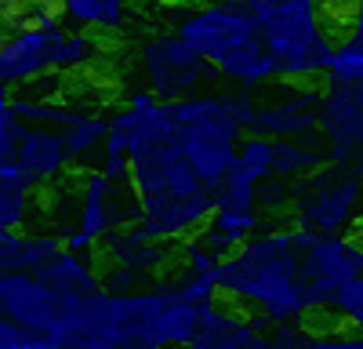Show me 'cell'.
I'll list each match as a JSON object with an SVG mask.
<instances>
[{
    "instance_id": "27",
    "label": "cell",
    "mask_w": 363,
    "mask_h": 349,
    "mask_svg": "<svg viewBox=\"0 0 363 349\" xmlns=\"http://www.w3.org/2000/svg\"><path fill=\"white\" fill-rule=\"evenodd\" d=\"M233 164L244 174H251L255 182L269 179V174H272V138L269 135H244V138H240V150H236Z\"/></svg>"
},
{
    "instance_id": "5",
    "label": "cell",
    "mask_w": 363,
    "mask_h": 349,
    "mask_svg": "<svg viewBox=\"0 0 363 349\" xmlns=\"http://www.w3.org/2000/svg\"><path fill=\"white\" fill-rule=\"evenodd\" d=\"M174 113V145L186 153L189 167L207 186H215L233 167L244 128L225 109V99L218 92H193L186 99L171 102Z\"/></svg>"
},
{
    "instance_id": "33",
    "label": "cell",
    "mask_w": 363,
    "mask_h": 349,
    "mask_svg": "<svg viewBox=\"0 0 363 349\" xmlns=\"http://www.w3.org/2000/svg\"><path fill=\"white\" fill-rule=\"evenodd\" d=\"M335 29L342 37H363V0H335Z\"/></svg>"
},
{
    "instance_id": "38",
    "label": "cell",
    "mask_w": 363,
    "mask_h": 349,
    "mask_svg": "<svg viewBox=\"0 0 363 349\" xmlns=\"http://www.w3.org/2000/svg\"><path fill=\"white\" fill-rule=\"evenodd\" d=\"M359 244H363V240H359Z\"/></svg>"
},
{
    "instance_id": "2",
    "label": "cell",
    "mask_w": 363,
    "mask_h": 349,
    "mask_svg": "<svg viewBox=\"0 0 363 349\" xmlns=\"http://www.w3.org/2000/svg\"><path fill=\"white\" fill-rule=\"evenodd\" d=\"M128 186L135 196L138 218L135 226L153 240L178 244L182 237L196 233L211 215V186L189 167L186 153L174 142L142 145L131 153Z\"/></svg>"
},
{
    "instance_id": "37",
    "label": "cell",
    "mask_w": 363,
    "mask_h": 349,
    "mask_svg": "<svg viewBox=\"0 0 363 349\" xmlns=\"http://www.w3.org/2000/svg\"><path fill=\"white\" fill-rule=\"evenodd\" d=\"M352 40H359V44H363V37H352Z\"/></svg>"
},
{
    "instance_id": "30",
    "label": "cell",
    "mask_w": 363,
    "mask_h": 349,
    "mask_svg": "<svg viewBox=\"0 0 363 349\" xmlns=\"http://www.w3.org/2000/svg\"><path fill=\"white\" fill-rule=\"evenodd\" d=\"M22 121L11 109V87L0 84V164H11L15 160V145H18V135H22Z\"/></svg>"
},
{
    "instance_id": "19",
    "label": "cell",
    "mask_w": 363,
    "mask_h": 349,
    "mask_svg": "<svg viewBox=\"0 0 363 349\" xmlns=\"http://www.w3.org/2000/svg\"><path fill=\"white\" fill-rule=\"evenodd\" d=\"M33 182L26 179V171L11 160L0 164V233L22 229L29 218V204H33Z\"/></svg>"
},
{
    "instance_id": "9",
    "label": "cell",
    "mask_w": 363,
    "mask_h": 349,
    "mask_svg": "<svg viewBox=\"0 0 363 349\" xmlns=\"http://www.w3.org/2000/svg\"><path fill=\"white\" fill-rule=\"evenodd\" d=\"M138 62H142V73L149 80V92L160 95L164 102L186 99V95L200 92L203 84L218 80V73L211 70L203 58L174 33V29L171 33H153L138 48Z\"/></svg>"
},
{
    "instance_id": "3",
    "label": "cell",
    "mask_w": 363,
    "mask_h": 349,
    "mask_svg": "<svg viewBox=\"0 0 363 349\" xmlns=\"http://www.w3.org/2000/svg\"><path fill=\"white\" fill-rule=\"evenodd\" d=\"M174 33L222 80L262 87L277 80V62L262 44L251 0H203L174 15Z\"/></svg>"
},
{
    "instance_id": "31",
    "label": "cell",
    "mask_w": 363,
    "mask_h": 349,
    "mask_svg": "<svg viewBox=\"0 0 363 349\" xmlns=\"http://www.w3.org/2000/svg\"><path fill=\"white\" fill-rule=\"evenodd\" d=\"M291 193H294V179H280V174H269L258 182V211H280L291 208Z\"/></svg>"
},
{
    "instance_id": "10",
    "label": "cell",
    "mask_w": 363,
    "mask_h": 349,
    "mask_svg": "<svg viewBox=\"0 0 363 349\" xmlns=\"http://www.w3.org/2000/svg\"><path fill=\"white\" fill-rule=\"evenodd\" d=\"M316 131L330 145V164L363 171V84H327L320 92Z\"/></svg>"
},
{
    "instance_id": "15",
    "label": "cell",
    "mask_w": 363,
    "mask_h": 349,
    "mask_svg": "<svg viewBox=\"0 0 363 349\" xmlns=\"http://www.w3.org/2000/svg\"><path fill=\"white\" fill-rule=\"evenodd\" d=\"M186 349H272V342L269 331L251 324L247 309L218 302L215 309H207V316L200 320V331Z\"/></svg>"
},
{
    "instance_id": "22",
    "label": "cell",
    "mask_w": 363,
    "mask_h": 349,
    "mask_svg": "<svg viewBox=\"0 0 363 349\" xmlns=\"http://www.w3.org/2000/svg\"><path fill=\"white\" fill-rule=\"evenodd\" d=\"M99 55V44L91 40V29H69L62 26L58 29V37L51 44V73H80L95 62Z\"/></svg>"
},
{
    "instance_id": "34",
    "label": "cell",
    "mask_w": 363,
    "mask_h": 349,
    "mask_svg": "<svg viewBox=\"0 0 363 349\" xmlns=\"http://www.w3.org/2000/svg\"><path fill=\"white\" fill-rule=\"evenodd\" d=\"M99 171L106 174V179H113V182H128V174H131V157H128V153L102 150V164H99Z\"/></svg>"
},
{
    "instance_id": "1",
    "label": "cell",
    "mask_w": 363,
    "mask_h": 349,
    "mask_svg": "<svg viewBox=\"0 0 363 349\" xmlns=\"http://www.w3.org/2000/svg\"><path fill=\"white\" fill-rule=\"evenodd\" d=\"M218 295L240 309L262 313L269 324L316 316L313 291L301 273V248L294 229H258L222 258L215 273Z\"/></svg>"
},
{
    "instance_id": "6",
    "label": "cell",
    "mask_w": 363,
    "mask_h": 349,
    "mask_svg": "<svg viewBox=\"0 0 363 349\" xmlns=\"http://www.w3.org/2000/svg\"><path fill=\"white\" fill-rule=\"evenodd\" d=\"M363 204V171L345 164H323L294 179L287 226L309 233H342L356 222Z\"/></svg>"
},
{
    "instance_id": "12",
    "label": "cell",
    "mask_w": 363,
    "mask_h": 349,
    "mask_svg": "<svg viewBox=\"0 0 363 349\" xmlns=\"http://www.w3.org/2000/svg\"><path fill=\"white\" fill-rule=\"evenodd\" d=\"M258 102L255 116L244 135H269V138H306L316 131V109H320V87L316 84H294L280 80L284 95H265V84L255 87Z\"/></svg>"
},
{
    "instance_id": "26",
    "label": "cell",
    "mask_w": 363,
    "mask_h": 349,
    "mask_svg": "<svg viewBox=\"0 0 363 349\" xmlns=\"http://www.w3.org/2000/svg\"><path fill=\"white\" fill-rule=\"evenodd\" d=\"M0 11H4L8 29H26V26H51L62 22L55 0H0Z\"/></svg>"
},
{
    "instance_id": "23",
    "label": "cell",
    "mask_w": 363,
    "mask_h": 349,
    "mask_svg": "<svg viewBox=\"0 0 363 349\" xmlns=\"http://www.w3.org/2000/svg\"><path fill=\"white\" fill-rule=\"evenodd\" d=\"M106 131H109V113L77 109L73 121L62 128V142H66V150H69L73 160H87L95 150H102Z\"/></svg>"
},
{
    "instance_id": "7",
    "label": "cell",
    "mask_w": 363,
    "mask_h": 349,
    "mask_svg": "<svg viewBox=\"0 0 363 349\" xmlns=\"http://www.w3.org/2000/svg\"><path fill=\"white\" fill-rule=\"evenodd\" d=\"M135 218H138V208H135L131 186L106 179L95 167V171H87L84 182H80L77 229H66L58 240H62V248H69L77 255H87V251H95L99 240H106L113 229H124Z\"/></svg>"
},
{
    "instance_id": "20",
    "label": "cell",
    "mask_w": 363,
    "mask_h": 349,
    "mask_svg": "<svg viewBox=\"0 0 363 349\" xmlns=\"http://www.w3.org/2000/svg\"><path fill=\"white\" fill-rule=\"evenodd\" d=\"M58 248H62L58 237H26L18 229L0 233V273L4 270H29L33 273Z\"/></svg>"
},
{
    "instance_id": "13",
    "label": "cell",
    "mask_w": 363,
    "mask_h": 349,
    "mask_svg": "<svg viewBox=\"0 0 363 349\" xmlns=\"http://www.w3.org/2000/svg\"><path fill=\"white\" fill-rule=\"evenodd\" d=\"M62 22L51 26H26V29H8L0 37V84L8 87H29L33 80L51 73V44L58 37Z\"/></svg>"
},
{
    "instance_id": "4",
    "label": "cell",
    "mask_w": 363,
    "mask_h": 349,
    "mask_svg": "<svg viewBox=\"0 0 363 349\" xmlns=\"http://www.w3.org/2000/svg\"><path fill=\"white\" fill-rule=\"evenodd\" d=\"M265 51L280 80L316 84L335 51V26L320 0H251Z\"/></svg>"
},
{
    "instance_id": "28",
    "label": "cell",
    "mask_w": 363,
    "mask_h": 349,
    "mask_svg": "<svg viewBox=\"0 0 363 349\" xmlns=\"http://www.w3.org/2000/svg\"><path fill=\"white\" fill-rule=\"evenodd\" d=\"M323 316H335L338 324H349L352 331L363 335V277L345 280L335 291V299H330V306H327Z\"/></svg>"
},
{
    "instance_id": "32",
    "label": "cell",
    "mask_w": 363,
    "mask_h": 349,
    "mask_svg": "<svg viewBox=\"0 0 363 349\" xmlns=\"http://www.w3.org/2000/svg\"><path fill=\"white\" fill-rule=\"evenodd\" d=\"M298 349H363V335L359 331H309L301 338Z\"/></svg>"
},
{
    "instance_id": "25",
    "label": "cell",
    "mask_w": 363,
    "mask_h": 349,
    "mask_svg": "<svg viewBox=\"0 0 363 349\" xmlns=\"http://www.w3.org/2000/svg\"><path fill=\"white\" fill-rule=\"evenodd\" d=\"M323 84H363V44L342 37L323 70Z\"/></svg>"
},
{
    "instance_id": "16",
    "label": "cell",
    "mask_w": 363,
    "mask_h": 349,
    "mask_svg": "<svg viewBox=\"0 0 363 349\" xmlns=\"http://www.w3.org/2000/svg\"><path fill=\"white\" fill-rule=\"evenodd\" d=\"M15 164L26 171V179L33 186H48V182H58L69 171L73 157L62 142V131L26 124L18 135V145H15Z\"/></svg>"
},
{
    "instance_id": "17",
    "label": "cell",
    "mask_w": 363,
    "mask_h": 349,
    "mask_svg": "<svg viewBox=\"0 0 363 349\" xmlns=\"http://www.w3.org/2000/svg\"><path fill=\"white\" fill-rule=\"evenodd\" d=\"M33 273L51 291H58V295H95V291H102V273L91 266L84 255H77L69 248H58Z\"/></svg>"
},
{
    "instance_id": "11",
    "label": "cell",
    "mask_w": 363,
    "mask_h": 349,
    "mask_svg": "<svg viewBox=\"0 0 363 349\" xmlns=\"http://www.w3.org/2000/svg\"><path fill=\"white\" fill-rule=\"evenodd\" d=\"M171 138H174L171 102L153 95L149 87H138V92H131L128 102L109 116V131H106L102 150L131 157L142 145H157V142H171Z\"/></svg>"
},
{
    "instance_id": "8",
    "label": "cell",
    "mask_w": 363,
    "mask_h": 349,
    "mask_svg": "<svg viewBox=\"0 0 363 349\" xmlns=\"http://www.w3.org/2000/svg\"><path fill=\"white\" fill-rule=\"evenodd\" d=\"M294 240L301 248V273H306V284L313 291L316 316H323L335 291L345 280L363 277V244L342 237V233H309V229H294Z\"/></svg>"
},
{
    "instance_id": "21",
    "label": "cell",
    "mask_w": 363,
    "mask_h": 349,
    "mask_svg": "<svg viewBox=\"0 0 363 349\" xmlns=\"http://www.w3.org/2000/svg\"><path fill=\"white\" fill-rule=\"evenodd\" d=\"M327 164V153L306 138H272V174L280 179H301Z\"/></svg>"
},
{
    "instance_id": "36",
    "label": "cell",
    "mask_w": 363,
    "mask_h": 349,
    "mask_svg": "<svg viewBox=\"0 0 363 349\" xmlns=\"http://www.w3.org/2000/svg\"><path fill=\"white\" fill-rule=\"evenodd\" d=\"M8 33V22H4V11H0V37Z\"/></svg>"
},
{
    "instance_id": "18",
    "label": "cell",
    "mask_w": 363,
    "mask_h": 349,
    "mask_svg": "<svg viewBox=\"0 0 363 349\" xmlns=\"http://www.w3.org/2000/svg\"><path fill=\"white\" fill-rule=\"evenodd\" d=\"M262 229V211L258 208H244V211H225V208H215L207 215V222L196 229V237L211 248L218 251L222 258L233 255L240 244H244L251 233Z\"/></svg>"
},
{
    "instance_id": "24",
    "label": "cell",
    "mask_w": 363,
    "mask_h": 349,
    "mask_svg": "<svg viewBox=\"0 0 363 349\" xmlns=\"http://www.w3.org/2000/svg\"><path fill=\"white\" fill-rule=\"evenodd\" d=\"M258 182L251 174H244L236 164L222 174V179L211 186V204L215 208H225V211H244V208H258ZM211 208V211H215Z\"/></svg>"
},
{
    "instance_id": "35",
    "label": "cell",
    "mask_w": 363,
    "mask_h": 349,
    "mask_svg": "<svg viewBox=\"0 0 363 349\" xmlns=\"http://www.w3.org/2000/svg\"><path fill=\"white\" fill-rule=\"evenodd\" d=\"M116 349H160L153 342H128V345H116Z\"/></svg>"
},
{
    "instance_id": "29",
    "label": "cell",
    "mask_w": 363,
    "mask_h": 349,
    "mask_svg": "<svg viewBox=\"0 0 363 349\" xmlns=\"http://www.w3.org/2000/svg\"><path fill=\"white\" fill-rule=\"evenodd\" d=\"M178 262H182V273H193V277H211L215 280L218 266H222V255L218 251H211L196 233H189V237H182L178 240Z\"/></svg>"
},
{
    "instance_id": "14",
    "label": "cell",
    "mask_w": 363,
    "mask_h": 349,
    "mask_svg": "<svg viewBox=\"0 0 363 349\" xmlns=\"http://www.w3.org/2000/svg\"><path fill=\"white\" fill-rule=\"evenodd\" d=\"M102 255L113 262V266L135 270L138 277H145L149 284H157L171 266H174V251L164 240H153L149 233H142L135 222L124 229H113L102 240Z\"/></svg>"
}]
</instances>
